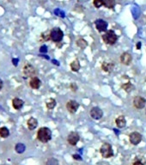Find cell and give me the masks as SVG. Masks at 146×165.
<instances>
[{
	"label": "cell",
	"instance_id": "cell-1",
	"mask_svg": "<svg viewBox=\"0 0 146 165\" xmlns=\"http://www.w3.org/2000/svg\"><path fill=\"white\" fill-rule=\"evenodd\" d=\"M37 138L40 142L46 143L52 138V132L47 127H41L37 133Z\"/></svg>",
	"mask_w": 146,
	"mask_h": 165
},
{
	"label": "cell",
	"instance_id": "cell-2",
	"mask_svg": "<svg viewBox=\"0 0 146 165\" xmlns=\"http://www.w3.org/2000/svg\"><path fill=\"white\" fill-rule=\"evenodd\" d=\"M102 40H104L105 43L108 45H114L116 43L118 40V36L113 30H108L103 35H102Z\"/></svg>",
	"mask_w": 146,
	"mask_h": 165
},
{
	"label": "cell",
	"instance_id": "cell-3",
	"mask_svg": "<svg viewBox=\"0 0 146 165\" xmlns=\"http://www.w3.org/2000/svg\"><path fill=\"white\" fill-rule=\"evenodd\" d=\"M64 34L59 28H54L50 32V39L54 42H60L63 39Z\"/></svg>",
	"mask_w": 146,
	"mask_h": 165
},
{
	"label": "cell",
	"instance_id": "cell-4",
	"mask_svg": "<svg viewBox=\"0 0 146 165\" xmlns=\"http://www.w3.org/2000/svg\"><path fill=\"white\" fill-rule=\"evenodd\" d=\"M100 152L104 158H109V157L113 156V155H114L112 146H111V144H109L108 143H105L102 145V147L100 149Z\"/></svg>",
	"mask_w": 146,
	"mask_h": 165
},
{
	"label": "cell",
	"instance_id": "cell-5",
	"mask_svg": "<svg viewBox=\"0 0 146 165\" xmlns=\"http://www.w3.org/2000/svg\"><path fill=\"white\" fill-rule=\"evenodd\" d=\"M145 104H146V100L143 97H142L140 95L135 96V98L133 100V105L136 108L142 109L145 107Z\"/></svg>",
	"mask_w": 146,
	"mask_h": 165
},
{
	"label": "cell",
	"instance_id": "cell-6",
	"mask_svg": "<svg viewBox=\"0 0 146 165\" xmlns=\"http://www.w3.org/2000/svg\"><path fill=\"white\" fill-rule=\"evenodd\" d=\"M23 74L26 78H34L35 75V69L30 64H27L23 67Z\"/></svg>",
	"mask_w": 146,
	"mask_h": 165
},
{
	"label": "cell",
	"instance_id": "cell-7",
	"mask_svg": "<svg viewBox=\"0 0 146 165\" xmlns=\"http://www.w3.org/2000/svg\"><path fill=\"white\" fill-rule=\"evenodd\" d=\"M90 115L94 120H100L103 115V112L100 107H94L90 110Z\"/></svg>",
	"mask_w": 146,
	"mask_h": 165
},
{
	"label": "cell",
	"instance_id": "cell-8",
	"mask_svg": "<svg viewBox=\"0 0 146 165\" xmlns=\"http://www.w3.org/2000/svg\"><path fill=\"white\" fill-rule=\"evenodd\" d=\"M78 107H79V104L74 100H71V101H67V103H66V108L71 114L76 113L77 110L78 109Z\"/></svg>",
	"mask_w": 146,
	"mask_h": 165
},
{
	"label": "cell",
	"instance_id": "cell-9",
	"mask_svg": "<svg viewBox=\"0 0 146 165\" xmlns=\"http://www.w3.org/2000/svg\"><path fill=\"white\" fill-rule=\"evenodd\" d=\"M79 138H80L79 134H78L77 133H76V132H72V133H71L68 135L67 141H68V143H69L71 145L74 146V145H76L77 143L79 141Z\"/></svg>",
	"mask_w": 146,
	"mask_h": 165
},
{
	"label": "cell",
	"instance_id": "cell-10",
	"mask_svg": "<svg viewBox=\"0 0 146 165\" xmlns=\"http://www.w3.org/2000/svg\"><path fill=\"white\" fill-rule=\"evenodd\" d=\"M129 138H130V142H131V144H133V145L138 144L141 142V140H142V135H141L140 133H137V132L131 133L130 134Z\"/></svg>",
	"mask_w": 146,
	"mask_h": 165
},
{
	"label": "cell",
	"instance_id": "cell-11",
	"mask_svg": "<svg viewBox=\"0 0 146 165\" xmlns=\"http://www.w3.org/2000/svg\"><path fill=\"white\" fill-rule=\"evenodd\" d=\"M95 28L98 29L100 32L106 31L107 28H108V23L102 19H97L95 21Z\"/></svg>",
	"mask_w": 146,
	"mask_h": 165
},
{
	"label": "cell",
	"instance_id": "cell-12",
	"mask_svg": "<svg viewBox=\"0 0 146 165\" xmlns=\"http://www.w3.org/2000/svg\"><path fill=\"white\" fill-rule=\"evenodd\" d=\"M132 60V57H131V55L129 53V52H124L121 54V56H120V61L123 65L125 66H129L131 64Z\"/></svg>",
	"mask_w": 146,
	"mask_h": 165
},
{
	"label": "cell",
	"instance_id": "cell-13",
	"mask_svg": "<svg viewBox=\"0 0 146 165\" xmlns=\"http://www.w3.org/2000/svg\"><path fill=\"white\" fill-rule=\"evenodd\" d=\"M40 84H41V82L40 80L36 78V77H34L31 78L30 82H29V85L32 89H37L40 87Z\"/></svg>",
	"mask_w": 146,
	"mask_h": 165
},
{
	"label": "cell",
	"instance_id": "cell-14",
	"mask_svg": "<svg viewBox=\"0 0 146 165\" xmlns=\"http://www.w3.org/2000/svg\"><path fill=\"white\" fill-rule=\"evenodd\" d=\"M23 104H24V101L20 98H14L12 100V106L17 110L21 109L23 107Z\"/></svg>",
	"mask_w": 146,
	"mask_h": 165
},
{
	"label": "cell",
	"instance_id": "cell-15",
	"mask_svg": "<svg viewBox=\"0 0 146 165\" xmlns=\"http://www.w3.org/2000/svg\"><path fill=\"white\" fill-rule=\"evenodd\" d=\"M115 123H116V126H117L119 128H123V127H125L126 125V121L125 116H123V115L119 116V117L115 120Z\"/></svg>",
	"mask_w": 146,
	"mask_h": 165
},
{
	"label": "cell",
	"instance_id": "cell-16",
	"mask_svg": "<svg viewBox=\"0 0 146 165\" xmlns=\"http://www.w3.org/2000/svg\"><path fill=\"white\" fill-rule=\"evenodd\" d=\"M27 125H28V129L29 130H34V129H35L36 127H37V126H38V121H37V120L35 119V118H30L28 121V122H27Z\"/></svg>",
	"mask_w": 146,
	"mask_h": 165
},
{
	"label": "cell",
	"instance_id": "cell-17",
	"mask_svg": "<svg viewBox=\"0 0 146 165\" xmlns=\"http://www.w3.org/2000/svg\"><path fill=\"white\" fill-rule=\"evenodd\" d=\"M114 65L113 63H108V62H103L102 65V71L106 72H111L114 69Z\"/></svg>",
	"mask_w": 146,
	"mask_h": 165
},
{
	"label": "cell",
	"instance_id": "cell-18",
	"mask_svg": "<svg viewBox=\"0 0 146 165\" xmlns=\"http://www.w3.org/2000/svg\"><path fill=\"white\" fill-rule=\"evenodd\" d=\"M9 135H10V131H9V129H8L7 127H3L0 128V137L5 138H7Z\"/></svg>",
	"mask_w": 146,
	"mask_h": 165
},
{
	"label": "cell",
	"instance_id": "cell-19",
	"mask_svg": "<svg viewBox=\"0 0 146 165\" xmlns=\"http://www.w3.org/2000/svg\"><path fill=\"white\" fill-rule=\"evenodd\" d=\"M71 69L73 72H78L80 69V63L78 61V60H75L74 61L71 62Z\"/></svg>",
	"mask_w": 146,
	"mask_h": 165
},
{
	"label": "cell",
	"instance_id": "cell-20",
	"mask_svg": "<svg viewBox=\"0 0 146 165\" xmlns=\"http://www.w3.org/2000/svg\"><path fill=\"white\" fill-rule=\"evenodd\" d=\"M46 107L48 109H53L55 106H56V101L53 98H50L48 99L46 102Z\"/></svg>",
	"mask_w": 146,
	"mask_h": 165
},
{
	"label": "cell",
	"instance_id": "cell-21",
	"mask_svg": "<svg viewBox=\"0 0 146 165\" xmlns=\"http://www.w3.org/2000/svg\"><path fill=\"white\" fill-rule=\"evenodd\" d=\"M103 5L108 9H112L115 5V0H104Z\"/></svg>",
	"mask_w": 146,
	"mask_h": 165
},
{
	"label": "cell",
	"instance_id": "cell-22",
	"mask_svg": "<svg viewBox=\"0 0 146 165\" xmlns=\"http://www.w3.org/2000/svg\"><path fill=\"white\" fill-rule=\"evenodd\" d=\"M122 89L124 90H126V92H131V90H133L134 86L131 83H124L122 85Z\"/></svg>",
	"mask_w": 146,
	"mask_h": 165
},
{
	"label": "cell",
	"instance_id": "cell-23",
	"mask_svg": "<svg viewBox=\"0 0 146 165\" xmlns=\"http://www.w3.org/2000/svg\"><path fill=\"white\" fill-rule=\"evenodd\" d=\"M77 45L80 48L83 49V48H85V47L88 46V43H87V41H86L85 40H83V39H79V40H77Z\"/></svg>",
	"mask_w": 146,
	"mask_h": 165
},
{
	"label": "cell",
	"instance_id": "cell-24",
	"mask_svg": "<svg viewBox=\"0 0 146 165\" xmlns=\"http://www.w3.org/2000/svg\"><path fill=\"white\" fill-rule=\"evenodd\" d=\"M16 150L17 153H22L25 150V145L23 144H17L16 145Z\"/></svg>",
	"mask_w": 146,
	"mask_h": 165
},
{
	"label": "cell",
	"instance_id": "cell-25",
	"mask_svg": "<svg viewBox=\"0 0 146 165\" xmlns=\"http://www.w3.org/2000/svg\"><path fill=\"white\" fill-rule=\"evenodd\" d=\"M46 165H59V162L55 158H49L46 162Z\"/></svg>",
	"mask_w": 146,
	"mask_h": 165
},
{
	"label": "cell",
	"instance_id": "cell-26",
	"mask_svg": "<svg viewBox=\"0 0 146 165\" xmlns=\"http://www.w3.org/2000/svg\"><path fill=\"white\" fill-rule=\"evenodd\" d=\"M93 4H94V5L96 8H100L101 6L103 5V4H104V0H94Z\"/></svg>",
	"mask_w": 146,
	"mask_h": 165
},
{
	"label": "cell",
	"instance_id": "cell-27",
	"mask_svg": "<svg viewBox=\"0 0 146 165\" xmlns=\"http://www.w3.org/2000/svg\"><path fill=\"white\" fill-rule=\"evenodd\" d=\"M70 87H71V89H72V91H76V90L77 89V86L74 83H72L71 84V86H70Z\"/></svg>",
	"mask_w": 146,
	"mask_h": 165
},
{
	"label": "cell",
	"instance_id": "cell-28",
	"mask_svg": "<svg viewBox=\"0 0 146 165\" xmlns=\"http://www.w3.org/2000/svg\"><path fill=\"white\" fill-rule=\"evenodd\" d=\"M40 51L41 52H46V51H47V49H46V46H41V47H40Z\"/></svg>",
	"mask_w": 146,
	"mask_h": 165
},
{
	"label": "cell",
	"instance_id": "cell-29",
	"mask_svg": "<svg viewBox=\"0 0 146 165\" xmlns=\"http://www.w3.org/2000/svg\"><path fill=\"white\" fill-rule=\"evenodd\" d=\"M132 165H143L140 161H136V162H133V164Z\"/></svg>",
	"mask_w": 146,
	"mask_h": 165
},
{
	"label": "cell",
	"instance_id": "cell-30",
	"mask_svg": "<svg viewBox=\"0 0 146 165\" xmlns=\"http://www.w3.org/2000/svg\"><path fill=\"white\" fill-rule=\"evenodd\" d=\"M73 158L76 160H81V157L78 155H73Z\"/></svg>",
	"mask_w": 146,
	"mask_h": 165
},
{
	"label": "cell",
	"instance_id": "cell-31",
	"mask_svg": "<svg viewBox=\"0 0 146 165\" xmlns=\"http://www.w3.org/2000/svg\"><path fill=\"white\" fill-rule=\"evenodd\" d=\"M2 88H3V81L0 79V90H1Z\"/></svg>",
	"mask_w": 146,
	"mask_h": 165
},
{
	"label": "cell",
	"instance_id": "cell-32",
	"mask_svg": "<svg viewBox=\"0 0 146 165\" xmlns=\"http://www.w3.org/2000/svg\"><path fill=\"white\" fill-rule=\"evenodd\" d=\"M140 46H141V43H137V49H140Z\"/></svg>",
	"mask_w": 146,
	"mask_h": 165
},
{
	"label": "cell",
	"instance_id": "cell-33",
	"mask_svg": "<svg viewBox=\"0 0 146 165\" xmlns=\"http://www.w3.org/2000/svg\"><path fill=\"white\" fill-rule=\"evenodd\" d=\"M13 61H14V65L17 66V61H18V60H13Z\"/></svg>",
	"mask_w": 146,
	"mask_h": 165
},
{
	"label": "cell",
	"instance_id": "cell-34",
	"mask_svg": "<svg viewBox=\"0 0 146 165\" xmlns=\"http://www.w3.org/2000/svg\"><path fill=\"white\" fill-rule=\"evenodd\" d=\"M145 114H146V112H145Z\"/></svg>",
	"mask_w": 146,
	"mask_h": 165
}]
</instances>
